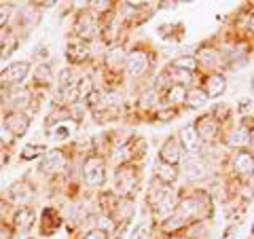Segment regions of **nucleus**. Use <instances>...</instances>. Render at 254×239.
Masks as SVG:
<instances>
[{
  "instance_id": "1",
  "label": "nucleus",
  "mask_w": 254,
  "mask_h": 239,
  "mask_svg": "<svg viewBox=\"0 0 254 239\" xmlns=\"http://www.w3.org/2000/svg\"><path fill=\"white\" fill-rule=\"evenodd\" d=\"M83 178L91 188H100L106 182V165L100 157H89L83 165Z\"/></svg>"
},
{
  "instance_id": "2",
  "label": "nucleus",
  "mask_w": 254,
  "mask_h": 239,
  "mask_svg": "<svg viewBox=\"0 0 254 239\" xmlns=\"http://www.w3.org/2000/svg\"><path fill=\"white\" fill-rule=\"evenodd\" d=\"M115 184H117V193L119 195H131L133 190L138 188V174L131 165H123L119 167L117 174H115Z\"/></svg>"
},
{
  "instance_id": "3",
  "label": "nucleus",
  "mask_w": 254,
  "mask_h": 239,
  "mask_svg": "<svg viewBox=\"0 0 254 239\" xmlns=\"http://www.w3.org/2000/svg\"><path fill=\"white\" fill-rule=\"evenodd\" d=\"M30 72V63L28 61H13L9 63L2 72H0V87H13L19 85L23 78Z\"/></svg>"
},
{
  "instance_id": "4",
  "label": "nucleus",
  "mask_w": 254,
  "mask_h": 239,
  "mask_svg": "<svg viewBox=\"0 0 254 239\" xmlns=\"http://www.w3.org/2000/svg\"><path fill=\"white\" fill-rule=\"evenodd\" d=\"M157 159H161V161L178 167V163H182V159H185V148L180 146L178 138H174V135H172V138L165 140L163 146L159 148V157Z\"/></svg>"
},
{
  "instance_id": "5",
  "label": "nucleus",
  "mask_w": 254,
  "mask_h": 239,
  "mask_svg": "<svg viewBox=\"0 0 254 239\" xmlns=\"http://www.w3.org/2000/svg\"><path fill=\"white\" fill-rule=\"evenodd\" d=\"M182 174L189 180H203L208 178V165L203 163L201 157H187L182 159Z\"/></svg>"
},
{
  "instance_id": "6",
  "label": "nucleus",
  "mask_w": 254,
  "mask_h": 239,
  "mask_svg": "<svg viewBox=\"0 0 254 239\" xmlns=\"http://www.w3.org/2000/svg\"><path fill=\"white\" fill-rule=\"evenodd\" d=\"M148 66H150V58H148V53L142 51V49L131 51L129 58L125 60V68H127V72H129L131 76L144 74L146 70H148Z\"/></svg>"
},
{
  "instance_id": "7",
  "label": "nucleus",
  "mask_w": 254,
  "mask_h": 239,
  "mask_svg": "<svg viewBox=\"0 0 254 239\" xmlns=\"http://www.w3.org/2000/svg\"><path fill=\"white\" fill-rule=\"evenodd\" d=\"M178 142H180V146L185 148V153H199V148H201V138H199V133H197L195 129V125L190 123V125H185L180 129L178 133Z\"/></svg>"
},
{
  "instance_id": "8",
  "label": "nucleus",
  "mask_w": 254,
  "mask_h": 239,
  "mask_svg": "<svg viewBox=\"0 0 254 239\" xmlns=\"http://www.w3.org/2000/svg\"><path fill=\"white\" fill-rule=\"evenodd\" d=\"M233 170L235 174H240L244 178H252L254 176V155L250 150H237L233 157Z\"/></svg>"
},
{
  "instance_id": "9",
  "label": "nucleus",
  "mask_w": 254,
  "mask_h": 239,
  "mask_svg": "<svg viewBox=\"0 0 254 239\" xmlns=\"http://www.w3.org/2000/svg\"><path fill=\"white\" fill-rule=\"evenodd\" d=\"M4 127L9 129L13 135H23L28 131V127H30V119L23 115V113H19V110H15V113H11V115H6L4 117Z\"/></svg>"
},
{
  "instance_id": "10",
  "label": "nucleus",
  "mask_w": 254,
  "mask_h": 239,
  "mask_svg": "<svg viewBox=\"0 0 254 239\" xmlns=\"http://www.w3.org/2000/svg\"><path fill=\"white\" fill-rule=\"evenodd\" d=\"M227 89V78L218 74V72H212L205 76V81H203V93L208 95V100L210 98H220L222 93H225Z\"/></svg>"
},
{
  "instance_id": "11",
  "label": "nucleus",
  "mask_w": 254,
  "mask_h": 239,
  "mask_svg": "<svg viewBox=\"0 0 254 239\" xmlns=\"http://www.w3.org/2000/svg\"><path fill=\"white\" fill-rule=\"evenodd\" d=\"M66 55H68V61L70 63H83L89 60V45H87L85 41H72V43H68V49H66Z\"/></svg>"
},
{
  "instance_id": "12",
  "label": "nucleus",
  "mask_w": 254,
  "mask_h": 239,
  "mask_svg": "<svg viewBox=\"0 0 254 239\" xmlns=\"http://www.w3.org/2000/svg\"><path fill=\"white\" fill-rule=\"evenodd\" d=\"M195 125V129L197 133H199V138L201 142L203 140H212V138H216V131H218V123H216V119H214L212 115H203L197 119V123Z\"/></svg>"
},
{
  "instance_id": "13",
  "label": "nucleus",
  "mask_w": 254,
  "mask_h": 239,
  "mask_svg": "<svg viewBox=\"0 0 254 239\" xmlns=\"http://www.w3.org/2000/svg\"><path fill=\"white\" fill-rule=\"evenodd\" d=\"M155 178L170 186V184H174V182L178 180V167L165 163V161H161V159H157L155 161Z\"/></svg>"
},
{
  "instance_id": "14",
  "label": "nucleus",
  "mask_w": 254,
  "mask_h": 239,
  "mask_svg": "<svg viewBox=\"0 0 254 239\" xmlns=\"http://www.w3.org/2000/svg\"><path fill=\"white\" fill-rule=\"evenodd\" d=\"M250 142H252L250 140V131H248V125H246V123L237 125L235 129L227 135V144L229 146H235L237 150H244L246 146L250 144Z\"/></svg>"
},
{
  "instance_id": "15",
  "label": "nucleus",
  "mask_w": 254,
  "mask_h": 239,
  "mask_svg": "<svg viewBox=\"0 0 254 239\" xmlns=\"http://www.w3.org/2000/svg\"><path fill=\"white\" fill-rule=\"evenodd\" d=\"M64 167H66V157H64V153H60V150H53V153H49L43 159L41 172H45V174H60Z\"/></svg>"
},
{
  "instance_id": "16",
  "label": "nucleus",
  "mask_w": 254,
  "mask_h": 239,
  "mask_svg": "<svg viewBox=\"0 0 254 239\" xmlns=\"http://www.w3.org/2000/svg\"><path fill=\"white\" fill-rule=\"evenodd\" d=\"M176 210H178V199L174 195V190H170L168 197H165L161 203L155 205V216L165 220V218H170L172 214H176Z\"/></svg>"
},
{
  "instance_id": "17",
  "label": "nucleus",
  "mask_w": 254,
  "mask_h": 239,
  "mask_svg": "<svg viewBox=\"0 0 254 239\" xmlns=\"http://www.w3.org/2000/svg\"><path fill=\"white\" fill-rule=\"evenodd\" d=\"M170 190H172V188H170L168 184H163V182H159V180L155 178L153 182H150V186H148V203L155 208L157 203H161L163 199L168 197Z\"/></svg>"
},
{
  "instance_id": "18",
  "label": "nucleus",
  "mask_w": 254,
  "mask_h": 239,
  "mask_svg": "<svg viewBox=\"0 0 254 239\" xmlns=\"http://www.w3.org/2000/svg\"><path fill=\"white\" fill-rule=\"evenodd\" d=\"M32 197V186L28 184V182H15V184H11L9 188V199L11 201H17V203H26L28 199Z\"/></svg>"
},
{
  "instance_id": "19",
  "label": "nucleus",
  "mask_w": 254,
  "mask_h": 239,
  "mask_svg": "<svg viewBox=\"0 0 254 239\" xmlns=\"http://www.w3.org/2000/svg\"><path fill=\"white\" fill-rule=\"evenodd\" d=\"M34 218H36V214L32 208H19L13 216V225H15V229L26 231V229H30L32 225H34Z\"/></svg>"
},
{
  "instance_id": "20",
  "label": "nucleus",
  "mask_w": 254,
  "mask_h": 239,
  "mask_svg": "<svg viewBox=\"0 0 254 239\" xmlns=\"http://www.w3.org/2000/svg\"><path fill=\"white\" fill-rule=\"evenodd\" d=\"M197 66H199V63H197L195 55H180V58L172 61V70H180V72H189V74H193Z\"/></svg>"
},
{
  "instance_id": "21",
  "label": "nucleus",
  "mask_w": 254,
  "mask_h": 239,
  "mask_svg": "<svg viewBox=\"0 0 254 239\" xmlns=\"http://www.w3.org/2000/svg\"><path fill=\"white\" fill-rule=\"evenodd\" d=\"M93 32H95V21L93 17H87V15H83L81 21L76 23V36H78V41H91V36H93Z\"/></svg>"
},
{
  "instance_id": "22",
  "label": "nucleus",
  "mask_w": 254,
  "mask_h": 239,
  "mask_svg": "<svg viewBox=\"0 0 254 239\" xmlns=\"http://www.w3.org/2000/svg\"><path fill=\"white\" fill-rule=\"evenodd\" d=\"M189 218H185L182 214H172L170 218H165L163 220V225H161V231L163 233H176V231H180V229H185L187 225H189Z\"/></svg>"
},
{
  "instance_id": "23",
  "label": "nucleus",
  "mask_w": 254,
  "mask_h": 239,
  "mask_svg": "<svg viewBox=\"0 0 254 239\" xmlns=\"http://www.w3.org/2000/svg\"><path fill=\"white\" fill-rule=\"evenodd\" d=\"M187 87L182 85H170V89L165 91V100H168L170 106H180L187 102Z\"/></svg>"
},
{
  "instance_id": "24",
  "label": "nucleus",
  "mask_w": 254,
  "mask_h": 239,
  "mask_svg": "<svg viewBox=\"0 0 254 239\" xmlns=\"http://www.w3.org/2000/svg\"><path fill=\"white\" fill-rule=\"evenodd\" d=\"M185 104L190 108V110H199L208 104V95L203 93V89H189L187 91V102Z\"/></svg>"
},
{
  "instance_id": "25",
  "label": "nucleus",
  "mask_w": 254,
  "mask_h": 239,
  "mask_svg": "<svg viewBox=\"0 0 254 239\" xmlns=\"http://www.w3.org/2000/svg\"><path fill=\"white\" fill-rule=\"evenodd\" d=\"M51 81H53V72H51L49 63H41V66H36V70H34V83L47 87V85H51Z\"/></svg>"
},
{
  "instance_id": "26",
  "label": "nucleus",
  "mask_w": 254,
  "mask_h": 239,
  "mask_svg": "<svg viewBox=\"0 0 254 239\" xmlns=\"http://www.w3.org/2000/svg\"><path fill=\"white\" fill-rule=\"evenodd\" d=\"M218 51L216 49H201L199 55H197V63H203V66H216L218 63Z\"/></svg>"
},
{
  "instance_id": "27",
  "label": "nucleus",
  "mask_w": 254,
  "mask_h": 239,
  "mask_svg": "<svg viewBox=\"0 0 254 239\" xmlns=\"http://www.w3.org/2000/svg\"><path fill=\"white\" fill-rule=\"evenodd\" d=\"M47 153V148L45 144H26L21 150V159H28V161H32V159H38V157H43Z\"/></svg>"
},
{
  "instance_id": "28",
  "label": "nucleus",
  "mask_w": 254,
  "mask_h": 239,
  "mask_svg": "<svg viewBox=\"0 0 254 239\" xmlns=\"http://www.w3.org/2000/svg\"><path fill=\"white\" fill-rule=\"evenodd\" d=\"M229 115H231V113H229V106L227 104H218L216 108H214V113H212V117L216 119V123H222L225 119H229Z\"/></svg>"
},
{
  "instance_id": "29",
  "label": "nucleus",
  "mask_w": 254,
  "mask_h": 239,
  "mask_svg": "<svg viewBox=\"0 0 254 239\" xmlns=\"http://www.w3.org/2000/svg\"><path fill=\"white\" fill-rule=\"evenodd\" d=\"M51 135H53V140H66L68 138V135H70V129H68V127L66 125H58V127H55V129L51 131Z\"/></svg>"
},
{
  "instance_id": "30",
  "label": "nucleus",
  "mask_w": 254,
  "mask_h": 239,
  "mask_svg": "<svg viewBox=\"0 0 254 239\" xmlns=\"http://www.w3.org/2000/svg\"><path fill=\"white\" fill-rule=\"evenodd\" d=\"M83 239H108V231L106 229H91Z\"/></svg>"
},
{
  "instance_id": "31",
  "label": "nucleus",
  "mask_w": 254,
  "mask_h": 239,
  "mask_svg": "<svg viewBox=\"0 0 254 239\" xmlns=\"http://www.w3.org/2000/svg\"><path fill=\"white\" fill-rule=\"evenodd\" d=\"M146 233H148V229L144 222H140V225L133 229V233H131V239H146Z\"/></svg>"
},
{
  "instance_id": "32",
  "label": "nucleus",
  "mask_w": 254,
  "mask_h": 239,
  "mask_svg": "<svg viewBox=\"0 0 254 239\" xmlns=\"http://www.w3.org/2000/svg\"><path fill=\"white\" fill-rule=\"evenodd\" d=\"M9 17H11V6L9 4H2V6H0V28H2L4 23L9 21Z\"/></svg>"
},
{
  "instance_id": "33",
  "label": "nucleus",
  "mask_w": 254,
  "mask_h": 239,
  "mask_svg": "<svg viewBox=\"0 0 254 239\" xmlns=\"http://www.w3.org/2000/svg\"><path fill=\"white\" fill-rule=\"evenodd\" d=\"M13 237V229L6 222H0V239H11Z\"/></svg>"
},
{
  "instance_id": "34",
  "label": "nucleus",
  "mask_w": 254,
  "mask_h": 239,
  "mask_svg": "<svg viewBox=\"0 0 254 239\" xmlns=\"http://www.w3.org/2000/svg\"><path fill=\"white\" fill-rule=\"evenodd\" d=\"M93 9H98V11H108V9H110V2H93Z\"/></svg>"
},
{
  "instance_id": "35",
  "label": "nucleus",
  "mask_w": 254,
  "mask_h": 239,
  "mask_svg": "<svg viewBox=\"0 0 254 239\" xmlns=\"http://www.w3.org/2000/svg\"><path fill=\"white\" fill-rule=\"evenodd\" d=\"M250 28L254 30V15H252V19H250Z\"/></svg>"
},
{
  "instance_id": "36",
  "label": "nucleus",
  "mask_w": 254,
  "mask_h": 239,
  "mask_svg": "<svg viewBox=\"0 0 254 239\" xmlns=\"http://www.w3.org/2000/svg\"><path fill=\"white\" fill-rule=\"evenodd\" d=\"M0 125H2V115H0Z\"/></svg>"
},
{
  "instance_id": "37",
  "label": "nucleus",
  "mask_w": 254,
  "mask_h": 239,
  "mask_svg": "<svg viewBox=\"0 0 254 239\" xmlns=\"http://www.w3.org/2000/svg\"><path fill=\"white\" fill-rule=\"evenodd\" d=\"M174 239H187V237H174Z\"/></svg>"
},
{
  "instance_id": "38",
  "label": "nucleus",
  "mask_w": 254,
  "mask_h": 239,
  "mask_svg": "<svg viewBox=\"0 0 254 239\" xmlns=\"http://www.w3.org/2000/svg\"><path fill=\"white\" fill-rule=\"evenodd\" d=\"M252 87H254V78H252Z\"/></svg>"
}]
</instances>
